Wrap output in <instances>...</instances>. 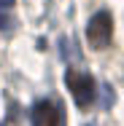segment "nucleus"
<instances>
[{
	"label": "nucleus",
	"instance_id": "obj_1",
	"mask_svg": "<svg viewBox=\"0 0 124 126\" xmlns=\"http://www.w3.org/2000/svg\"><path fill=\"white\" fill-rule=\"evenodd\" d=\"M111 35H113V19L108 11H100L92 16V22L86 27V40L92 48H105L111 43Z\"/></svg>",
	"mask_w": 124,
	"mask_h": 126
},
{
	"label": "nucleus",
	"instance_id": "obj_2",
	"mask_svg": "<svg viewBox=\"0 0 124 126\" xmlns=\"http://www.w3.org/2000/svg\"><path fill=\"white\" fill-rule=\"evenodd\" d=\"M68 89H70V94H73V99L78 107H89L92 99H95V80L89 75H84V73H75V70H68Z\"/></svg>",
	"mask_w": 124,
	"mask_h": 126
},
{
	"label": "nucleus",
	"instance_id": "obj_3",
	"mask_svg": "<svg viewBox=\"0 0 124 126\" xmlns=\"http://www.w3.org/2000/svg\"><path fill=\"white\" fill-rule=\"evenodd\" d=\"M59 121H62L59 105L43 99L32 107V126H59Z\"/></svg>",
	"mask_w": 124,
	"mask_h": 126
},
{
	"label": "nucleus",
	"instance_id": "obj_4",
	"mask_svg": "<svg viewBox=\"0 0 124 126\" xmlns=\"http://www.w3.org/2000/svg\"><path fill=\"white\" fill-rule=\"evenodd\" d=\"M11 5H14V0H0V11L3 8H11Z\"/></svg>",
	"mask_w": 124,
	"mask_h": 126
},
{
	"label": "nucleus",
	"instance_id": "obj_5",
	"mask_svg": "<svg viewBox=\"0 0 124 126\" xmlns=\"http://www.w3.org/2000/svg\"><path fill=\"white\" fill-rule=\"evenodd\" d=\"M3 24H5V16H0V27H3Z\"/></svg>",
	"mask_w": 124,
	"mask_h": 126
}]
</instances>
